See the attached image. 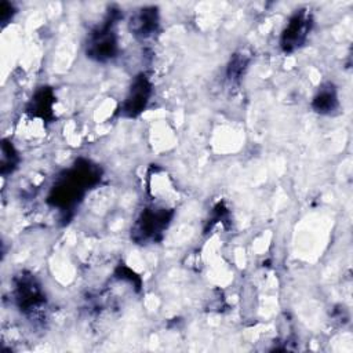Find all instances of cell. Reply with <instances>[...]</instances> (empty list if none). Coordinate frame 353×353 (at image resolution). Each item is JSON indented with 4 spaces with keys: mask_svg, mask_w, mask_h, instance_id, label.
Instances as JSON below:
<instances>
[{
    "mask_svg": "<svg viewBox=\"0 0 353 353\" xmlns=\"http://www.w3.org/2000/svg\"><path fill=\"white\" fill-rule=\"evenodd\" d=\"M245 65H247V59L243 55H236L230 63H229V68H228V74L230 79H237L239 76H241V73L244 72L245 69Z\"/></svg>",
    "mask_w": 353,
    "mask_h": 353,
    "instance_id": "8fae6325",
    "label": "cell"
},
{
    "mask_svg": "<svg viewBox=\"0 0 353 353\" xmlns=\"http://www.w3.org/2000/svg\"><path fill=\"white\" fill-rule=\"evenodd\" d=\"M12 12H14L12 4L7 3V1H1V4H0V18H1V22L6 23L12 17Z\"/></svg>",
    "mask_w": 353,
    "mask_h": 353,
    "instance_id": "7c38bea8",
    "label": "cell"
},
{
    "mask_svg": "<svg viewBox=\"0 0 353 353\" xmlns=\"http://www.w3.org/2000/svg\"><path fill=\"white\" fill-rule=\"evenodd\" d=\"M159 26V14L156 7H143L130 19L131 32L141 39L150 37Z\"/></svg>",
    "mask_w": 353,
    "mask_h": 353,
    "instance_id": "52a82bcc",
    "label": "cell"
},
{
    "mask_svg": "<svg viewBox=\"0 0 353 353\" xmlns=\"http://www.w3.org/2000/svg\"><path fill=\"white\" fill-rule=\"evenodd\" d=\"M18 163V154L8 141L1 143V174L12 172Z\"/></svg>",
    "mask_w": 353,
    "mask_h": 353,
    "instance_id": "30bf717a",
    "label": "cell"
},
{
    "mask_svg": "<svg viewBox=\"0 0 353 353\" xmlns=\"http://www.w3.org/2000/svg\"><path fill=\"white\" fill-rule=\"evenodd\" d=\"M52 103H54L52 91L47 87H43L32 98L28 110L36 117L47 119L52 114Z\"/></svg>",
    "mask_w": 353,
    "mask_h": 353,
    "instance_id": "9c48e42d",
    "label": "cell"
},
{
    "mask_svg": "<svg viewBox=\"0 0 353 353\" xmlns=\"http://www.w3.org/2000/svg\"><path fill=\"white\" fill-rule=\"evenodd\" d=\"M312 23H313L312 17L306 10L296 11L290 18V21L287 22V26L281 33L280 46L283 51L292 52L301 46H303L312 29Z\"/></svg>",
    "mask_w": 353,
    "mask_h": 353,
    "instance_id": "277c9868",
    "label": "cell"
},
{
    "mask_svg": "<svg viewBox=\"0 0 353 353\" xmlns=\"http://www.w3.org/2000/svg\"><path fill=\"white\" fill-rule=\"evenodd\" d=\"M338 94L332 83H324L319 87L312 101V108L320 114H330L338 108Z\"/></svg>",
    "mask_w": 353,
    "mask_h": 353,
    "instance_id": "ba28073f",
    "label": "cell"
},
{
    "mask_svg": "<svg viewBox=\"0 0 353 353\" xmlns=\"http://www.w3.org/2000/svg\"><path fill=\"white\" fill-rule=\"evenodd\" d=\"M150 92L152 85L149 79L145 74L137 76L123 103V114L127 117L138 116L146 108Z\"/></svg>",
    "mask_w": 353,
    "mask_h": 353,
    "instance_id": "8992f818",
    "label": "cell"
},
{
    "mask_svg": "<svg viewBox=\"0 0 353 353\" xmlns=\"http://www.w3.org/2000/svg\"><path fill=\"white\" fill-rule=\"evenodd\" d=\"M15 301L21 310L33 312L44 305V294L30 274H21L15 283Z\"/></svg>",
    "mask_w": 353,
    "mask_h": 353,
    "instance_id": "5b68a950",
    "label": "cell"
},
{
    "mask_svg": "<svg viewBox=\"0 0 353 353\" xmlns=\"http://www.w3.org/2000/svg\"><path fill=\"white\" fill-rule=\"evenodd\" d=\"M99 170L87 160H80L62 175L52 186L48 201L59 208H69L74 205L84 192L98 182Z\"/></svg>",
    "mask_w": 353,
    "mask_h": 353,
    "instance_id": "6da1fadb",
    "label": "cell"
},
{
    "mask_svg": "<svg viewBox=\"0 0 353 353\" xmlns=\"http://www.w3.org/2000/svg\"><path fill=\"white\" fill-rule=\"evenodd\" d=\"M113 14L114 12L112 11L108 21L90 34L87 43V55L95 61L103 62L112 59L117 52V37L113 30L116 18Z\"/></svg>",
    "mask_w": 353,
    "mask_h": 353,
    "instance_id": "3957f363",
    "label": "cell"
},
{
    "mask_svg": "<svg viewBox=\"0 0 353 353\" xmlns=\"http://www.w3.org/2000/svg\"><path fill=\"white\" fill-rule=\"evenodd\" d=\"M172 212L163 207L145 208L131 230V237L139 244L157 241L171 221Z\"/></svg>",
    "mask_w": 353,
    "mask_h": 353,
    "instance_id": "7a4b0ae2",
    "label": "cell"
}]
</instances>
